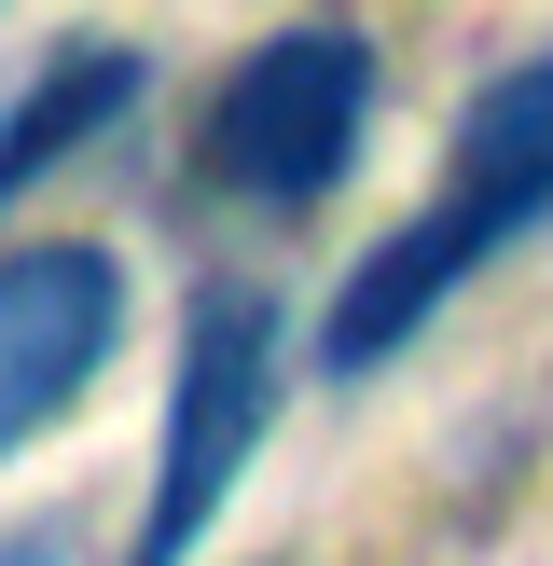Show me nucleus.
Wrapping results in <instances>:
<instances>
[{"instance_id":"nucleus-1","label":"nucleus","mask_w":553,"mask_h":566,"mask_svg":"<svg viewBox=\"0 0 553 566\" xmlns=\"http://www.w3.org/2000/svg\"><path fill=\"white\" fill-rule=\"evenodd\" d=\"M525 221H553V55L498 70L484 97L457 111V193H429L387 249L346 263V291H332V318H319V359H332V374L401 359L415 332L442 318V291H470Z\"/></svg>"},{"instance_id":"nucleus-2","label":"nucleus","mask_w":553,"mask_h":566,"mask_svg":"<svg viewBox=\"0 0 553 566\" xmlns=\"http://www.w3.org/2000/svg\"><path fill=\"white\" fill-rule=\"evenodd\" d=\"M276 429V304L249 276H208L180 318V387H166V457H153V525H138V566H180L221 525V497L249 484Z\"/></svg>"},{"instance_id":"nucleus-3","label":"nucleus","mask_w":553,"mask_h":566,"mask_svg":"<svg viewBox=\"0 0 553 566\" xmlns=\"http://www.w3.org/2000/svg\"><path fill=\"white\" fill-rule=\"evenodd\" d=\"M359 111H374V42L359 28H276L236 55V83L208 97V180L249 208H319L359 166Z\"/></svg>"},{"instance_id":"nucleus-4","label":"nucleus","mask_w":553,"mask_h":566,"mask_svg":"<svg viewBox=\"0 0 553 566\" xmlns=\"http://www.w3.org/2000/svg\"><path fill=\"white\" fill-rule=\"evenodd\" d=\"M125 346V263L111 249H0V457L55 429Z\"/></svg>"},{"instance_id":"nucleus-5","label":"nucleus","mask_w":553,"mask_h":566,"mask_svg":"<svg viewBox=\"0 0 553 566\" xmlns=\"http://www.w3.org/2000/svg\"><path fill=\"white\" fill-rule=\"evenodd\" d=\"M125 111H138V55H125V42H70L14 111H0V208H14L28 180H55L83 138H111Z\"/></svg>"}]
</instances>
